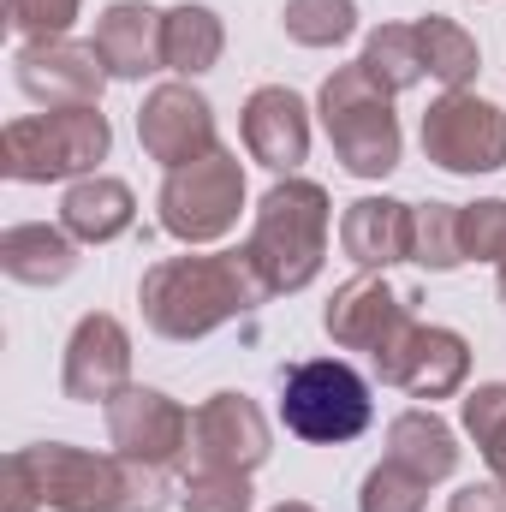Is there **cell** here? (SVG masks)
Here are the masks:
<instances>
[{
  "label": "cell",
  "mask_w": 506,
  "mask_h": 512,
  "mask_svg": "<svg viewBox=\"0 0 506 512\" xmlns=\"http://www.w3.org/2000/svg\"><path fill=\"white\" fill-rule=\"evenodd\" d=\"M143 322L161 340H203L221 322L245 316L268 298L262 274L251 268L245 251H215V256H167L143 274L137 286Z\"/></svg>",
  "instance_id": "6da1fadb"
},
{
  "label": "cell",
  "mask_w": 506,
  "mask_h": 512,
  "mask_svg": "<svg viewBox=\"0 0 506 512\" xmlns=\"http://www.w3.org/2000/svg\"><path fill=\"white\" fill-rule=\"evenodd\" d=\"M245 256L262 274L268 298L310 286L322 274V256H328V191L316 179H280L256 209Z\"/></svg>",
  "instance_id": "7a4b0ae2"
},
{
  "label": "cell",
  "mask_w": 506,
  "mask_h": 512,
  "mask_svg": "<svg viewBox=\"0 0 506 512\" xmlns=\"http://www.w3.org/2000/svg\"><path fill=\"white\" fill-rule=\"evenodd\" d=\"M114 126L102 108H54V114H30L12 120L0 137V167L6 179L24 185H48V179H72L90 173L96 161H108Z\"/></svg>",
  "instance_id": "3957f363"
},
{
  "label": "cell",
  "mask_w": 506,
  "mask_h": 512,
  "mask_svg": "<svg viewBox=\"0 0 506 512\" xmlns=\"http://www.w3.org/2000/svg\"><path fill=\"white\" fill-rule=\"evenodd\" d=\"M322 126L334 155L346 161V173L381 179L399 167V120H393V96L352 60L322 84Z\"/></svg>",
  "instance_id": "277c9868"
},
{
  "label": "cell",
  "mask_w": 506,
  "mask_h": 512,
  "mask_svg": "<svg viewBox=\"0 0 506 512\" xmlns=\"http://www.w3.org/2000/svg\"><path fill=\"white\" fill-rule=\"evenodd\" d=\"M370 417H376L370 382L340 358H310V364L286 370V382H280V423L298 441L340 447V441H358L370 429Z\"/></svg>",
  "instance_id": "5b68a950"
},
{
  "label": "cell",
  "mask_w": 506,
  "mask_h": 512,
  "mask_svg": "<svg viewBox=\"0 0 506 512\" xmlns=\"http://www.w3.org/2000/svg\"><path fill=\"white\" fill-rule=\"evenodd\" d=\"M245 209V167L233 149H209L191 167H173L161 185V227L185 245L227 239Z\"/></svg>",
  "instance_id": "8992f818"
},
{
  "label": "cell",
  "mask_w": 506,
  "mask_h": 512,
  "mask_svg": "<svg viewBox=\"0 0 506 512\" xmlns=\"http://www.w3.org/2000/svg\"><path fill=\"white\" fill-rule=\"evenodd\" d=\"M30 477H36V495L42 507L54 512H120L126 501V453H84V447H66V441H42V447H18Z\"/></svg>",
  "instance_id": "52a82bcc"
},
{
  "label": "cell",
  "mask_w": 506,
  "mask_h": 512,
  "mask_svg": "<svg viewBox=\"0 0 506 512\" xmlns=\"http://www.w3.org/2000/svg\"><path fill=\"white\" fill-rule=\"evenodd\" d=\"M370 364H376L381 382L411 393V399H447V393H459L465 376H471V346L453 328H435V322L405 316L393 328V340L381 346Z\"/></svg>",
  "instance_id": "ba28073f"
},
{
  "label": "cell",
  "mask_w": 506,
  "mask_h": 512,
  "mask_svg": "<svg viewBox=\"0 0 506 512\" xmlns=\"http://www.w3.org/2000/svg\"><path fill=\"white\" fill-rule=\"evenodd\" d=\"M423 155L447 173H495L506 167V114L483 96L447 90L423 114Z\"/></svg>",
  "instance_id": "9c48e42d"
},
{
  "label": "cell",
  "mask_w": 506,
  "mask_h": 512,
  "mask_svg": "<svg viewBox=\"0 0 506 512\" xmlns=\"http://www.w3.org/2000/svg\"><path fill=\"white\" fill-rule=\"evenodd\" d=\"M12 78L30 102H42L48 114L54 108H102V90H108V60L96 42H24L12 54Z\"/></svg>",
  "instance_id": "30bf717a"
},
{
  "label": "cell",
  "mask_w": 506,
  "mask_h": 512,
  "mask_svg": "<svg viewBox=\"0 0 506 512\" xmlns=\"http://www.w3.org/2000/svg\"><path fill=\"white\" fill-rule=\"evenodd\" d=\"M137 143H143V155L161 161L167 173H173V167H191V161H203L209 149H221V143H215V108H209L191 84H161V90H149L143 108H137Z\"/></svg>",
  "instance_id": "8fae6325"
},
{
  "label": "cell",
  "mask_w": 506,
  "mask_h": 512,
  "mask_svg": "<svg viewBox=\"0 0 506 512\" xmlns=\"http://www.w3.org/2000/svg\"><path fill=\"white\" fill-rule=\"evenodd\" d=\"M197 471H245L268 459V417L256 411L245 393H215L191 411V453Z\"/></svg>",
  "instance_id": "7c38bea8"
},
{
  "label": "cell",
  "mask_w": 506,
  "mask_h": 512,
  "mask_svg": "<svg viewBox=\"0 0 506 512\" xmlns=\"http://www.w3.org/2000/svg\"><path fill=\"white\" fill-rule=\"evenodd\" d=\"M108 441L143 465H179L191 453V411L155 387H126L108 405Z\"/></svg>",
  "instance_id": "4fadbf2b"
},
{
  "label": "cell",
  "mask_w": 506,
  "mask_h": 512,
  "mask_svg": "<svg viewBox=\"0 0 506 512\" xmlns=\"http://www.w3.org/2000/svg\"><path fill=\"white\" fill-rule=\"evenodd\" d=\"M66 399L84 405H114L131 387V334L120 328V316H84L66 340V370H60Z\"/></svg>",
  "instance_id": "5bb4252c"
},
{
  "label": "cell",
  "mask_w": 506,
  "mask_h": 512,
  "mask_svg": "<svg viewBox=\"0 0 506 512\" xmlns=\"http://www.w3.org/2000/svg\"><path fill=\"white\" fill-rule=\"evenodd\" d=\"M411 292H393L381 274H358V280H346L334 298H328V316H322V328H328V340L334 346H346V352H364V358H376L381 346L393 340V328L411 316Z\"/></svg>",
  "instance_id": "9a60e30c"
},
{
  "label": "cell",
  "mask_w": 506,
  "mask_h": 512,
  "mask_svg": "<svg viewBox=\"0 0 506 512\" xmlns=\"http://www.w3.org/2000/svg\"><path fill=\"white\" fill-rule=\"evenodd\" d=\"M245 149L274 173H292L310 155V114L286 84H262L245 102Z\"/></svg>",
  "instance_id": "2e32d148"
},
{
  "label": "cell",
  "mask_w": 506,
  "mask_h": 512,
  "mask_svg": "<svg viewBox=\"0 0 506 512\" xmlns=\"http://www.w3.org/2000/svg\"><path fill=\"white\" fill-rule=\"evenodd\" d=\"M161 24H167V12H155V6H143V0H114V6L96 18V48H102V60H108L114 78H149V72L167 66V54H161Z\"/></svg>",
  "instance_id": "e0dca14e"
},
{
  "label": "cell",
  "mask_w": 506,
  "mask_h": 512,
  "mask_svg": "<svg viewBox=\"0 0 506 512\" xmlns=\"http://www.w3.org/2000/svg\"><path fill=\"white\" fill-rule=\"evenodd\" d=\"M340 245L358 268H393V262H411V203H393V197H358L340 221Z\"/></svg>",
  "instance_id": "ac0fdd59"
},
{
  "label": "cell",
  "mask_w": 506,
  "mask_h": 512,
  "mask_svg": "<svg viewBox=\"0 0 506 512\" xmlns=\"http://www.w3.org/2000/svg\"><path fill=\"white\" fill-rule=\"evenodd\" d=\"M131 221H137V197H131L126 179H108V173L78 179L60 203V227L78 245H108V239L131 233Z\"/></svg>",
  "instance_id": "d6986e66"
},
{
  "label": "cell",
  "mask_w": 506,
  "mask_h": 512,
  "mask_svg": "<svg viewBox=\"0 0 506 512\" xmlns=\"http://www.w3.org/2000/svg\"><path fill=\"white\" fill-rule=\"evenodd\" d=\"M0 268L24 286H60L78 268V239L48 221H18L0 233Z\"/></svg>",
  "instance_id": "ffe728a7"
},
{
  "label": "cell",
  "mask_w": 506,
  "mask_h": 512,
  "mask_svg": "<svg viewBox=\"0 0 506 512\" xmlns=\"http://www.w3.org/2000/svg\"><path fill=\"white\" fill-rule=\"evenodd\" d=\"M387 459L405 465V471L423 477V483H441V477H453V465H459V441H453V429H447L435 411L411 405V411H399V417L387 423Z\"/></svg>",
  "instance_id": "44dd1931"
},
{
  "label": "cell",
  "mask_w": 506,
  "mask_h": 512,
  "mask_svg": "<svg viewBox=\"0 0 506 512\" xmlns=\"http://www.w3.org/2000/svg\"><path fill=\"white\" fill-rule=\"evenodd\" d=\"M221 48H227V30H221V18H215L209 6H173V12H167V24H161V54H167L173 72L197 78V72H209V66L221 60Z\"/></svg>",
  "instance_id": "7402d4cb"
},
{
  "label": "cell",
  "mask_w": 506,
  "mask_h": 512,
  "mask_svg": "<svg viewBox=\"0 0 506 512\" xmlns=\"http://www.w3.org/2000/svg\"><path fill=\"white\" fill-rule=\"evenodd\" d=\"M358 66L376 78L387 96H405L429 66H423V42H417V24H381L370 30V42H364V54H358Z\"/></svg>",
  "instance_id": "603a6c76"
},
{
  "label": "cell",
  "mask_w": 506,
  "mask_h": 512,
  "mask_svg": "<svg viewBox=\"0 0 506 512\" xmlns=\"http://www.w3.org/2000/svg\"><path fill=\"white\" fill-rule=\"evenodd\" d=\"M417 42H423V66H429V78H441L447 90H465V84L477 78V66H483L471 30H459L453 18H417Z\"/></svg>",
  "instance_id": "cb8c5ba5"
},
{
  "label": "cell",
  "mask_w": 506,
  "mask_h": 512,
  "mask_svg": "<svg viewBox=\"0 0 506 512\" xmlns=\"http://www.w3.org/2000/svg\"><path fill=\"white\" fill-rule=\"evenodd\" d=\"M411 262L447 274L465 262V239H459V203H417L411 209Z\"/></svg>",
  "instance_id": "d4e9b609"
},
{
  "label": "cell",
  "mask_w": 506,
  "mask_h": 512,
  "mask_svg": "<svg viewBox=\"0 0 506 512\" xmlns=\"http://www.w3.org/2000/svg\"><path fill=\"white\" fill-rule=\"evenodd\" d=\"M280 24H286V36L304 42V48H340V42L358 30V6H352V0H286Z\"/></svg>",
  "instance_id": "484cf974"
},
{
  "label": "cell",
  "mask_w": 506,
  "mask_h": 512,
  "mask_svg": "<svg viewBox=\"0 0 506 512\" xmlns=\"http://www.w3.org/2000/svg\"><path fill=\"white\" fill-rule=\"evenodd\" d=\"M465 429H471V441L483 447L489 471L506 483V382H489L465 399Z\"/></svg>",
  "instance_id": "4316f807"
},
{
  "label": "cell",
  "mask_w": 506,
  "mask_h": 512,
  "mask_svg": "<svg viewBox=\"0 0 506 512\" xmlns=\"http://www.w3.org/2000/svg\"><path fill=\"white\" fill-rule=\"evenodd\" d=\"M185 512H251V477L245 471H185Z\"/></svg>",
  "instance_id": "83f0119b"
},
{
  "label": "cell",
  "mask_w": 506,
  "mask_h": 512,
  "mask_svg": "<svg viewBox=\"0 0 506 512\" xmlns=\"http://www.w3.org/2000/svg\"><path fill=\"white\" fill-rule=\"evenodd\" d=\"M423 501H429V483L387 459V465H376V471L364 477L358 512H423Z\"/></svg>",
  "instance_id": "f1b7e54d"
},
{
  "label": "cell",
  "mask_w": 506,
  "mask_h": 512,
  "mask_svg": "<svg viewBox=\"0 0 506 512\" xmlns=\"http://www.w3.org/2000/svg\"><path fill=\"white\" fill-rule=\"evenodd\" d=\"M459 239H465V262H501L506 256V203L489 197V203H465L459 209Z\"/></svg>",
  "instance_id": "f546056e"
},
{
  "label": "cell",
  "mask_w": 506,
  "mask_h": 512,
  "mask_svg": "<svg viewBox=\"0 0 506 512\" xmlns=\"http://www.w3.org/2000/svg\"><path fill=\"white\" fill-rule=\"evenodd\" d=\"M78 18V0H6V24L36 36V42H54L66 36V24Z\"/></svg>",
  "instance_id": "4dcf8cb0"
},
{
  "label": "cell",
  "mask_w": 506,
  "mask_h": 512,
  "mask_svg": "<svg viewBox=\"0 0 506 512\" xmlns=\"http://www.w3.org/2000/svg\"><path fill=\"white\" fill-rule=\"evenodd\" d=\"M36 507H42L36 477H30V465H24V453H12V459H6V512H36Z\"/></svg>",
  "instance_id": "1f68e13d"
},
{
  "label": "cell",
  "mask_w": 506,
  "mask_h": 512,
  "mask_svg": "<svg viewBox=\"0 0 506 512\" xmlns=\"http://www.w3.org/2000/svg\"><path fill=\"white\" fill-rule=\"evenodd\" d=\"M453 512H506V483H465L459 495H453Z\"/></svg>",
  "instance_id": "d6a6232c"
},
{
  "label": "cell",
  "mask_w": 506,
  "mask_h": 512,
  "mask_svg": "<svg viewBox=\"0 0 506 512\" xmlns=\"http://www.w3.org/2000/svg\"><path fill=\"white\" fill-rule=\"evenodd\" d=\"M274 512H316V507H304V501H280Z\"/></svg>",
  "instance_id": "836d02e7"
},
{
  "label": "cell",
  "mask_w": 506,
  "mask_h": 512,
  "mask_svg": "<svg viewBox=\"0 0 506 512\" xmlns=\"http://www.w3.org/2000/svg\"><path fill=\"white\" fill-rule=\"evenodd\" d=\"M501 298H506V256H501Z\"/></svg>",
  "instance_id": "e575fe53"
}]
</instances>
